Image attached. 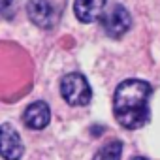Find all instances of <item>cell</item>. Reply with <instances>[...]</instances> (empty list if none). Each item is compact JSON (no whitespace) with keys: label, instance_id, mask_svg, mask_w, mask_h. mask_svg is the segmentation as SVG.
<instances>
[{"label":"cell","instance_id":"obj_6","mask_svg":"<svg viewBox=\"0 0 160 160\" xmlns=\"http://www.w3.org/2000/svg\"><path fill=\"white\" fill-rule=\"evenodd\" d=\"M49 121H51V109L42 100L32 102L23 113V122L30 130H43L49 124Z\"/></svg>","mask_w":160,"mask_h":160},{"label":"cell","instance_id":"obj_2","mask_svg":"<svg viewBox=\"0 0 160 160\" xmlns=\"http://www.w3.org/2000/svg\"><path fill=\"white\" fill-rule=\"evenodd\" d=\"M60 92H62V98L70 106H87L92 100L91 85L85 79V75L79 72H70L62 77Z\"/></svg>","mask_w":160,"mask_h":160},{"label":"cell","instance_id":"obj_7","mask_svg":"<svg viewBox=\"0 0 160 160\" xmlns=\"http://www.w3.org/2000/svg\"><path fill=\"white\" fill-rule=\"evenodd\" d=\"M108 0H75L73 2V12L75 17L81 23H94L100 21L104 10H106Z\"/></svg>","mask_w":160,"mask_h":160},{"label":"cell","instance_id":"obj_3","mask_svg":"<svg viewBox=\"0 0 160 160\" xmlns=\"http://www.w3.org/2000/svg\"><path fill=\"white\" fill-rule=\"evenodd\" d=\"M100 23H102V28L104 32L113 38V40H119L122 38L130 27H132V17L128 13V10L121 4H111L104 10L102 17H100Z\"/></svg>","mask_w":160,"mask_h":160},{"label":"cell","instance_id":"obj_4","mask_svg":"<svg viewBox=\"0 0 160 160\" xmlns=\"http://www.w3.org/2000/svg\"><path fill=\"white\" fill-rule=\"evenodd\" d=\"M23 152L25 145L19 132L10 122H4L0 126V156L4 160H19Z\"/></svg>","mask_w":160,"mask_h":160},{"label":"cell","instance_id":"obj_1","mask_svg":"<svg viewBox=\"0 0 160 160\" xmlns=\"http://www.w3.org/2000/svg\"><path fill=\"white\" fill-rule=\"evenodd\" d=\"M152 87L141 79H126L113 94V115L126 130H138L149 121V98Z\"/></svg>","mask_w":160,"mask_h":160},{"label":"cell","instance_id":"obj_9","mask_svg":"<svg viewBox=\"0 0 160 160\" xmlns=\"http://www.w3.org/2000/svg\"><path fill=\"white\" fill-rule=\"evenodd\" d=\"M12 4V0H0V12H6Z\"/></svg>","mask_w":160,"mask_h":160},{"label":"cell","instance_id":"obj_5","mask_svg":"<svg viewBox=\"0 0 160 160\" xmlns=\"http://www.w3.org/2000/svg\"><path fill=\"white\" fill-rule=\"evenodd\" d=\"M27 13L28 19L40 28H51L55 25V8L49 0H28Z\"/></svg>","mask_w":160,"mask_h":160},{"label":"cell","instance_id":"obj_10","mask_svg":"<svg viewBox=\"0 0 160 160\" xmlns=\"http://www.w3.org/2000/svg\"><path fill=\"white\" fill-rule=\"evenodd\" d=\"M132 160H147V158H145V156H134Z\"/></svg>","mask_w":160,"mask_h":160},{"label":"cell","instance_id":"obj_8","mask_svg":"<svg viewBox=\"0 0 160 160\" xmlns=\"http://www.w3.org/2000/svg\"><path fill=\"white\" fill-rule=\"evenodd\" d=\"M121 154H122V143L115 139L100 147L92 160H121Z\"/></svg>","mask_w":160,"mask_h":160}]
</instances>
